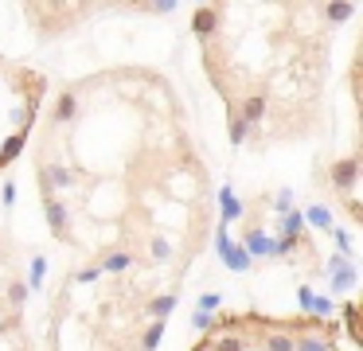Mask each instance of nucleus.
<instances>
[{"label":"nucleus","mask_w":363,"mask_h":351,"mask_svg":"<svg viewBox=\"0 0 363 351\" xmlns=\"http://www.w3.org/2000/svg\"><path fill=\"white\" fill-rule=\"evenodd\" d=\"M215 254L227 262V269H235V273H250L254 269V262H250V254H246L242 246H235V238H230V230L219 223V230H215Z\"/></svg>","instance_id":"f257e3e1"},{"label":"nucleus","mask_w":363,"mask_h":351,"mask_svg":"<svg viewBox=\"0 0 363 351\" xmlns=\"http://www.w3.org/2000/svg\"><path fill=\"white\" fill-rule=\"evenodd\" d=\"M238 246L250 254V262H254V257H281V246H277V238H269L262 226H246V230H242V242H238Z\"/></svg>","instance_id":"f03ea898"},{"label":"nucleus","mask_w":363,"mask_h":351,"mask_svg":"<svg viewBox=\"0 0 363 351\" xmlns=\"http://www.w3.org/2000/svg\"><path fill=\"white\" fill-rule=\"evenodd\" d=\"M355 179H359V152L332 160V168H328V184H332V191H352Z\"/></svg>","instance_id":"7ed1b4c3"},{"label":"nucleus","mask_w":363,"mask_h":351,"mask_svg":"<svg viewBox=\"0 0 363 351\" xmlns=\"http://www.w3.org/2000/svg\"><path fill=\"white\" fill-rule=\"evenodd\" d=\"M332 277V293H352L355 281H359V269H355V262H347V257H332L328 269H324Z\"/></svg>","instance_id":"20e7f679"},{"label":"nucleus","mask_w":363,"mask_h":351,"mask_svg":"<svg viewBox=\"0 0 363 351\" xmlns=\"http://www.w3.org/2000/svg\"><path fill=\"white\" fill-rule=\"evenodd\" d=\"M223 28V8L219 4H207V8H196V20H191V31H196L199 39H215Z\"/></svg>","instance_id":"39448f33"},{"label":"nucleus","mask_w":363,"mask_h":351,"mask_svg":"<svg viewBox=\"0 0 363 351\" xmlns=\"http://www.w3.org/2000/svg\"><path fill=\"white\" fill-rule=\"evenodd\" d=\"M43 215H48V226L55 238H67L71 234V207L59 199H43Z\"/></svg>","instance_id":"423d86ee"},{"label":"nucleus","mask_w":363,"mask_h":351,"mask_svg":"<svg viewBox=\"0 0 363 351\" xmlns=\"http://www.w3.org/2000/svg\"><path fill=\"white\" fill-rule=\"evenodd\" d=\"M74 113H79V90H59L55 94V106H51V125H71Z\"/></svg>","instance_id":"0eeeda50"},{"label":"nucleus","mask_w":363,"mask_h":351,"mask_svg":"<svg viewBox=\"0 0 363 351\" xmlns=\"http://www.w3.org/2000/svg\"><path fill=\"white\" fill-rule=\"evenodd\" d=\"M235 113H238V117H242V121L254 129V125H258L262 117L269 113V101H266V94H246V98L235 106Z\"/></svg>","instance_id":"6e6552de"},{"label":"nucleus","mask_w":363,"mask_h":351,"mask_svg":"<svg viewBox=\"0 0 363 351\" xmlns=\"http://www.w3.org/2000/svg\"><path fill=\"white\" fill-rule=\"evenodd\" d=\"M40 179H43V195L51 199V187H71L74 184V172L63 168V164H40Z\"/></svg>","instance_id":"1a4fd4ad"},{"label":"nucleus","mask_w":363,"mask_h":351,"mask_svg":"<svg viewBox=\"0 0 363 351\" xmlns=\"http://www.w3.org/2000/svg\"><path fill=\"white\" fill-rule=\"evenodd\" d=\"M133 262H137V257L129 254L125 246H118V250H110V254L102 257V265H98V273H125V269H133Z\"/></svg>","instance_id":"9d476101"},{"label":"nucleus","mask_w":363,"mask_h":351,"mask_svg":"<svg viewBox=\"0 0 363 351\" xmlns=\"http://www.w3.org/2000/svg\"><path fill=\"white\" fill-rule=\"evenodd\" d=\"M219 203H223V218H219L223 226H230V223H235V218H242L246 203L238 199V195L230 191V187H219Z\"/></svg>","instance_id":"9b49d317"},{"label":"nucleus","mask_w":363,"mask_h":351,"mask_svg":"<svg viewBox=\"0 0 363 351\" xmlns=\"http://www.w3.org/2000/svg\"><path fill=\"white\" fill-rule=\"evenodd\" d=\"M207 347H211V351H246V335L215 332V335H207Z\"/></svg>","instance_id":"f8f14e48"},{"label":"nucleus","mask_w":363,"mask_h":351,"mask_svg":"<svg viewBox=\"0 0 363 351\" xmlns=\"http://www.w3.org/2000/svg\"><path fill=\"white\" fill-rule=\"evenodd\" d=\"M308 223H313L316 230H328V234H332V226H336V218H332V211L324 207V203H313V207L305 211V226H308Z\"/></svg>","instance_id":"ddd939ff"},{"label":"nucleus","mask_w":363,"mask_h":351,"mask_svg":"<svg viewBox=\"0 0 363 351\" xmlns=\"http://www.w3.org/2000/svg\"><path fill=\"white\" fill-rule=\"evenodd\" d=\"M176 304H180V301H176V293H160V296H152V301H149V308H145V312H149L152 320H164Z\"/></svg>","instance_id":"4468645a"},{"label":"nucleus","mask_w":363,"mask_h":351,"mask_svg":"<svg viewBox=\"0 0 363 351\" xmlns=\"http://www.w3.org/2000/svg\"><path fill=\"white\" fill-rule=\"evenodd\" d=\"M301 234H305V215L293 207L289 215H281V238H301Z\"/></svg>","instance_id":"2eb2a0df"},{"label":"nucleus","mask_w":363,"mask_h":351,"mask_svg":"<svg viewBox=\"0 0 363 351\" xmlns=\"http://www.w3.org/2000/svg\"><path fill=\"white\" fill-rule=\"evenodd\" d=\"M164 340V320H152L141 335V351H157V343Z\"/></svg>","instance_id":"dca6fc26"},{"label":"nucleus","mask_w":363,"mask_h":351,"mask_svg":"<svg viewBox=\"0 0 363 351\" xmlns=\"http://www.w3.org/2000/svg\"><path fill=\"white\" fill-rule=\"evenodd\" d=\"M227 133H230V145H242V140L250 137V125H246L242 117H238L235 109H230V121H227Z\"/></svg>","instance_id":"f3484780"},{"label":"nucleus","mask_w":363,"mask_h":351,"mask_svg":"<svg viewBox=\"0 0 363 351\" xmlns=\"http://www.w3.org/2000/svg\"><path fill=\"white\" fill-rule=\"evenodd\" d=\"M43 273H48V257L35 254L32 257V273H28V289H40L43 285Z\"/></svg>","instance_id":"a211bd4d"},{"label":"nucleus","mask_w":363,"mask_h":351,"mask_svg":"<svg viewBox=\"0 0 363 351\" xmlns=\"http://www.w3.org/2000/svg\"><path fill=\"white\" fill-rule=\"evenodd\" d=\"M324 16H328L332 23H344L347 16H355V4H347V0H344V4H328V8H324Z\"/></svg>","instance_id":"6ab92c4d"},{"label":"nucleus","mask_w":363,"mask_h":351,"mask_svg":"<svg viewBox=\"0 0 363 351\" xmlns=\"http://www.w3.org/2000/svg\"><path fill=\"white\" fill-rule=\"evenodd\" d=\"M24 301H28V285L24 281H9V304L12 308H24Z\"/></svg>","instance_id":"aec40b11"},{"label":"nucleus","mask_w":363,"mask_h":351,"mask_svg":"<svg viewBox=\"0 0 363 351\" xmlns=\"http://www.w3.org/2000/svg\"><path fill=\"white\" fill-rule=\"evenodd\" d=\"M274 211H277V215H289V211H293V191H289V187H281V191L274 195Z\"/></svg>","instance_id":"412c9836"},{"label":"nucleus","mask_w":363,"mask_h":351,"mask_svg":"<svg viewBox=\"0 0 363 351\" xmlns=\"http://www.w3.org/2000/svg\"><path fill=\"white\" fill-rule=\"evenodd\" d=\"M102 277V273H98V265H86V269H74V285H94V281Z\"/></svg>","instance_id":"4be33fe9"},{"label":"nucleus","mask_w":363,"mask_h":351,"mask_svg":"<svg viewBox=\"0 0 363 351\" xmlns=\"http://www.w3.org/2000/svg\"><path fill=\"white\" fill-rule=\"evenodd\" d=\"M149 250H152V257H157V262H168V257H172V246H168V238H152Z\"/></svg>","instance_id":"5701e85b"},{"label":"nucleus","mask_w":363,"mask_h":351,"mask_svg":"<svg viewBox=\"0 0 363 351\" xmlns=\"http://www.w3.org/2000/svg\"><path fill=\"white\" fill-rule=\"evenodd\" d=\"M191 328H196V332H207V335H211V332H215V316H207V312H196V316H191Z\"/></svg>","instance_id":"b1692460"},{"label":"nucleus","mask_w":363,"mask_h":351,"mask_svg":"<svg viewBox=\"0 0 363 351\" xmlns=\"http://www.w3.org/2000/svg\"><path fill=\"white\" fill-rule=\"evenodd\" d=\"M219 301H223L219 293H203V296H199V312H207V316H211V312L219 308Z\"/></svg>","instance_id":"393cba45"},{"label":"nucleus","mask_w":363,"mask_h":351,"mask_svg":"<svg viewBox=\"0 0 363 351\" xmlns=\"http://www.w3.org/2000/svg\"><path fill=\"white\" fill-rule=\"evenodd\" d=\"M0 199H4V207H12V203H16V184H12V179L0 187Z\"/></svg>","instance_id":"a878e982"},{"label":"nucleus","mask_w":363,"mask_h":351,"mask_svg":"<svg viewBox=\"0 0 363 351\" xmlns=\"http://www.w3.org/2000/svg\"><path fill=\"white\" fill-rule=\"evenodd\" d=\"M145 12H157V16H168V12H176V4H168V0H164V4H145Z\"/></svg>","instance_id":"bb28decb"},{"label":"nucleus","mask_w":363,"mask_h":351,"mask_svg":"<svg viewBox=\"0 0 363 351\" xmlns=\"http://www.w3.org/2000/svg\"><path fill=\"white\" fill-rule=\"evenodd\" d=\"M196 351H211V347H207V340H203V343H199V347H196Z\"/></svg>","instance_id":"cd10ccee"}]
</instances>
